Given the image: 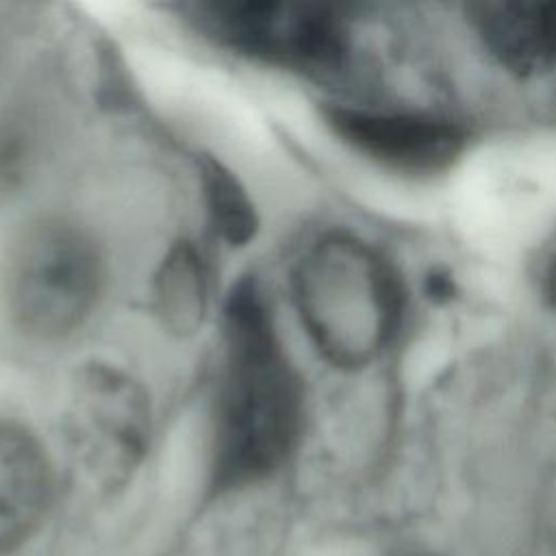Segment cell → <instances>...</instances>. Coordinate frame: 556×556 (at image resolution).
Here are the masks:
<instances>
[{
    "label": "cell",
    "mask_w": 556,
    "mask_h": 556,
    "mask_svg": "<svg viewBox=\"0 0 556 556\" xmlns=\"http://www.w3.org/2000/svg\"><path fill=\"white\" fill-rule=\"evenodd\" d=\"M104 289V258L91 235L59 215L20 226L0 261V300L15 330L37 341L76 332Z\"/></svg>",
    "instance_id": "obj_3"
},
{
    "label": "cell",
    "mask_w": 556,
    "mask_h": 556,
    "mask_svg": "<svg viewBox=\"0 0 556 556\" xmlns=\"http://www.w3.org/2000/svg\"><path fill=\"white\" fill-rule=\"evenodd\" d=\"M154 311L165 330L189 337L200 330L208 311V269L189 241L174 243L152 280Z\"/></svg>",
    "instance_id": "obj_9"
},
{
    "label": "cell",
    "mask_w": 556,
    "mask_h": 556,
    "mask_svg": "<svg viewBox=\"0 0 556 556\" xmlns=\"http://www.w3.org/2000/svg\"><path fill=\"white\" fill-rule=\"evenodd\" d=\"M324 119L348 148L384 169L408 176L447 169L467 143V132L458 124L426 113L330 102L324 106Z\"/></svg>",
    "instance_id": "obj_6"
},
{
    "label": "cell",
    "mask_w": 556,
    "mask_h": 556,
    "mask_svg": "<svg viewBox=\"0 0 556 556\" xmlns=\"http://www.w3.org/2000/svg\"><path fill=\"white\" fill-rule=\"evenodd\" d=\"M202 187L215 230L230 245H245L256 232V213L245 189L211 159L202 165Z\"/></svg>",
    "instance_id": "obj_10"
},
{
    "label": "cell",
    "mask_w": 556,
    "mask_h": 556,
    "mask_svg": "<svg viewBox=\"0 0 556 556\" xmlns=\"http://www.w3.org/2000/svg\"><path fill=\"white\" fill-rule=\"evenodd\" d=\"M486 52L517 76H536L556 63V0H486L467 7Z\"/></svg>",
    "instance_id": "obj_8"
},
{
    "label": "cell",
    "mask_w": 556,
    "mask_h": 556,
    "mask_svg": "<svg viewBox=\"0 0 556 556\" xmlns=\"http://www.w3.org/2000/svg\"><path fill=\"white\" fill-rule=\"evenodd\" d=\"M293 300L308 339L337 369L371 365L404 317V291L393 265L343 232L319 237L300 256Z\"/></svg>",
    "instance_id": "obj_2"
},
{
    "label": "cell",
    "mask_w": 556,
    "mask_h": 556,
    "mask_svg": "<svg viewBox=\"0 0 556 556\" xmlns=\"http://www.w3.org/2000/svg\"><path fill=\"white\" fill-rule=\"evenodd\" d=\"M302 428V380L265 293L256 280L243 278L224 306L222 367L211 410V491L222 495L271 478L295 452Z\"/></svg>",
    "instance_id": "obj_1"
},
{
    "label": "cell",
    "mask_w": 556,
    "mask_h": 556,
    "mask_svg": "<svg viewBox=\"0 0 556 556\" xmlns=\"http://www.w3.org/2000/svg\"><path fill=\"white\" fill-rule=\"evenodd\" d=\"M185 13L215 46L278 70L332 78L352 59L350 15L332 2L208 0Z\"/></svg>",
    "instance_id": "obj_4"
},
{
    "label": "cell",
    "mask_w": 556,
    "mask_h": 556,
    "mask_svg": "<svg viewBox=\"0 0 556 556\" xmlns=\"http://www.w3.org/2000/svg\"><path fill=\"white\" fill-rule=\"evenodd\" d=\"M549 298H552L554 308H556V256H554L552 269H549Z\"/></svg>",
    "instance_id": "obj_11"
},
{
    "label": "cell",
    "mask_w": 556,
    "mask_h": 556,
    "mask_svg": "<svg viewBox=\"0 0 556 556\" xmlns=\"http://www.w3.org/2000/svg\"><path fill=\"white\" fill-rule=\"evenodd\" d=\"M65 428L85 469L115 486L146 456L152 432L150 397L128 371L102 361L85 363L70 384Z\"/></svg>",
    "instance_id": "obj_5"
},
{
    "label": "cell",
    "mask_w": 556,
    "mask_h": 556,
    "mask_svg": "<svg viewBox=\"0 0 556 556\" xmlns=\"http://www.w3.org/2000/svg\"><path fill=\"white\" fill-rule=\"evenodd\" d=\"M54 473L39 439L0 419V556L26 545L50 510Z\"/></svg>",
    "instance_id": "obj_7"
}]
</instances>
